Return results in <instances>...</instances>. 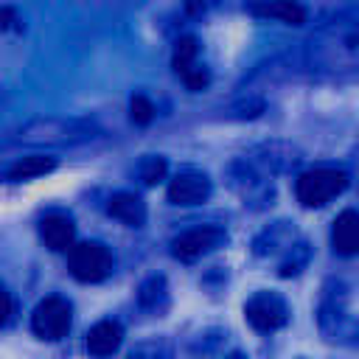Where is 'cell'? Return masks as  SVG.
<instances>
[{"instance_id":"1","label":"cell","mask_w":359,"mask_h":359,"mask_svg":"<svg viewBox=\"0 0 359 359\" xmlns=\"http://www.w3.org/2000/svg\"><path fill=\"white\" fill-rule=\"evenodd\" d=\"M348 174L342 168H331V165H323V168H309L297 177L294 182V194L300 199V205L306 208H323L328 205L334 196H339L345 188H348Z\"/></svg>"},{"instance_id":"2","label":"cell","mask_w":359,"mask_h":359,"mask_svg":"<svg viewBox=\"0 0 359 359\" xmlns=\"http://www.w3.org/2000/svg\"><path fill=\"white\" fill-rule=\"evenodd\" d=\"M87 137H93V126L81 121H65V118L31 121L17 132L20 143H34V146H65V143H76Z\"/></svg>"},{"instance_id":"3","label":"cell","mask_w":359,"mask_h":359,"mask_svg":"<svg viewBox=\"0 0 359 359\" xmlns=\"http://www.w3.org/2000/svg\"><path fill=\"white\" fill-rule=\"evenodd\" d=\"M70 275L81 283H101L112 272V252L101 241H79L70 247L67 258Z\"/></svg>"},{"instance_id":"4","label":"cell","mask_w":359,"mask_h":359,"mask_svg":"<svg viewBox=\"0 0 359 359\" xmlns=\"http://www.w3.org/2000/svg\"><path fill=\"white\" fill-rule=\"evenodd\" d=\"M70 323H73V309L59 294H50L45 300H39L36 309L31 311V331L39 339H48V342L62 339L70 331Z\"/></svg>"},{"instance_id":"5","label":"cell","mask_w":359,"mask_h":359,"mask_svg":"<svg viewBox=\"0 0 359 359\" xmlns=\"http://www.w3.org/2000/svg\"><path fill=\"white\" fill-rule=\"evenodd\" d=\"M244 317L255 331L272 334V331H278V328H283L289 323V306H286V300L280 294L261 289L244 303Z\"/></svg>"},{"instance_id":"6","label":"cell","mask_w":359,"mask_h":359,"mask_svg":"<svg viewBox=\"0 0 359 359\" xmlns=\"http://www.w3.org/2000/svg\"><path fill=\"white\" fill-rule=\"evenodd\" d=\"M224 241H227L224 227L199 224V227H191V230L180 233V236L171 241V252H174L177 261H196V258L213 252L216 247H222Z\"/></svg>"},{"instance_id":"7","label":"cell","mask_w":359,"mask_h":359,"mask_svg":"<svg viewBox=\"0 0 359 359\" xmlns=\"http://www.w3.org/2000/svg\"><path fill=\"white\" fill-rule=\"evenodd\" d=\"M210 196V180L199 171H182L168 182V202L171 205H199Z\"/></svg>"},{"instance_id":"8","label":"cell","mask_w":359,"mask_h":359,"mask_svg":"<svg viewBox=\"0 0 359 359\" xmlns=\"http://www.w3.org/2000/svg\"><path fill=\"white\" fill-rule=\"evenodd\" d=\"M39 236H42V241H45L53 252L70 250V247H73V238H76L73 216H70V213H62V210L45 213L42 222H39Z\"/></svg>"},{"instance_id":"9","label":"cell","mask_w":359,"mask_h":359,"mask_svg":"<svg viewBox=\"0 0 359 359\" xmlns=\"http://www.w3.org/2000/svg\"><path fill=\"white\" fill-rule=\"evenodd\" d=\"M331 244L339 255H359V210H342L334 219Z\"/></svg>"},{"instance_id":"10","label":"cell","mask_w":359,"mask_h":359,"mask_svg":"<svg viewBox=\"0 0 359 359\" xmlns=\"http://www.w3.org/2000/svg\"><path fill=\"white\" fill-rule=\"evenodd\" d=\"M107 213L129 227H143L146 222V202L132 191H118L107 202Z\"/></svg>"},{"instance_id":"11","label":"cell","mask_w":359,"mask_h":359,"mask_svg":"<svg viewBox=\"0 0 359 359\" xmlns=\"http://www.w3.org/2000/svg\"><path fill=\"white\" fill-rule=\"evenodd\" d=\"M123 342V325L118 320H101L87 331V351L93 356H109Z\"/></svg>"},{"instance_id":"12","label":"cell","mask_w":359,"mask_h":359,"mask_svg":"<svg viewBox=\"0 0 359 359\" xmlns=\"http://www.w3.org/2000/svg\"><path fill=\"white\" fill-rule=\"evenodd\" d=\"M53 168H56V157H48V154H25V157H20L8 168V177L11 180H34V177H42V174H48Z\"/></svg>"},{"instance_id":"13","label":"cell","mask_w":359,"mask_h":359,"mask_svg":"<svg viewBox=\"0 0 359 359\" xmlns=\"http://www.w3.org/2000/svg\"><path fill=\"white\" fill-rule=\"evenodd\" d=\"M250 11L261 14V17H272L289 25H303L306 22V8L297 3H266V6H252Z\"/></svg>"},{"instance_id":"14","label":"cell","mask_w":359,"mask_h":359,"mask_svg":"<svg viewBox=\"0 0 359 359\" xmlns=\"http://www.w3.org/2000/svg\"><path fill=\"white\" fill-rule=\"evenodd\" d=\"M196 56H199V42H196L194 36H182V39H177V45H174L171 65H174V70L182 76V73H188L194 65H199Z\"/></svg>"},{"instance_id":"15","label":"cell","mask_w":359,"mask_h":359,"mask_svg":"<svg viewBox=\"0 0 359 359\" xmlns=\"http://www.w3.org/2000/svg\"><path fill=\"white\" fill-rule=\"evenodd\" d=\"M140 303L146 309H160L165 303V278L163 275H151L143 286H140Z\"/></svg>"},{"instance_id":"16","label":"cell","mask_w":359,"mask_h":359,"mask_svg":"<svg viewBox=\"0 0 359 359\" xmlns=\"http://www.w3.org/2000/svg\"><path fill=\"white\" fill-rule=\"evenodd\" d=\"M165 168L168 165H165V160L160 154H149V157L140 160V180L146 185H154V182H160L165 177Z\"/></svg>"},{"instance_id":"17","label":"cell","mask_w":359,"mask_h":359,"mask_svg":"<svg viewBox=\"0 0 359 359\" xmlns=\"http://www.w3.org/2000/svg\"><path fill=\"white\" fill-rule=\"evenodd\" d=\"M129 115H132V121L135 123H151L154 121V104L143 95V93H137V95H132V101H129Z\"/></svg>"},{"instance_id":"18","label":"cell","mask_w":359,"mask_h":359,"mask_svg":"<svg viewBox=\"0 0 359 359\" xmlns=\"http://www.w3.org/2000/svg\"><path fill=\"white\" fill-rule=\"evenodd\" d=\"M182 81L188 84V90H202V87H208L210 73H208L205 65H194L188 73H182Z\"/></svg>"},{"instance_id":"19","label":"cell","mask_w":359,"mask_h":359,"mask_svg":"<svg viewBox=\"0 0 359 359\" xmlns=\"http://www.w3.org/2000/svg\"><path fill=\"white\" fill-rule=\"evenodd\" d=\"M14 314H17V303H14L11 292L0 283V325H11L14 323Z\"/></svg>"},{"instance_id":"20","label":"cell","mask_w":359,"mask_h":359,"mask_svg":"<svg viewBox=\"0 0 359 359\" xmlns=\"http://www.w3.org/2000/svg\"><path fill=\"white\" fill-rule=\"evenodd\" d=\"M224 359H244L241 353H230V356H224Z\"/></svg>"}]
</instances>
